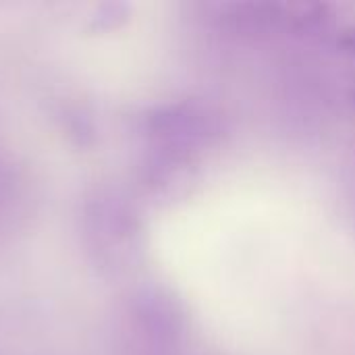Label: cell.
<instances>
[{"label": "cell", "mask_w": 355, "mask_h": 355, "mask_svg": "<svg viewBox=\"0 0 355 355\" xmlns=\"http://www.w3.org/2000/svg\"><path fill=\"white\" fill-rule=\"evenodd\" d=\"M339 46L343 48V52L355 56V27H349L343 31V35L339 37Z\"/></svg>", "instance_id": "6da1fadb"}]
</instances>
